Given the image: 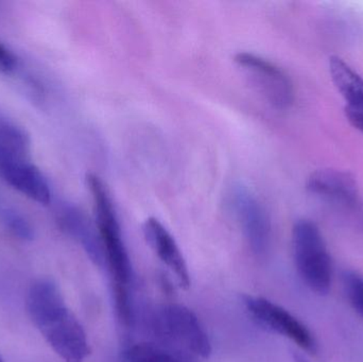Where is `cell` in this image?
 Instances as JSON below:
<instances>
[{"mask_svg": "<svg viewBox=\"0 0 363 362\" xmlns=\"http://www.w3.org/2000/svg\"><path fill=\"white\" fill-rule=\"evenodd\" d=\"M27 310L32 322L65 362H83L91 354L86 333L68 310L57 285L40 278L30 287Z\"/></svg>", "mask_w": 363, "mask_h": 362, "instance_id": "1", "label": "cell"}, {"mask_svg": "<svg viewBox=\"0 0 363 362\" xmlns=\"http://www.w3.org/2000/svg\"><path fill=\"white\" fill-rule=\"evenodd\" d=\"M95 210L96 227L104 249L106 265L113 280V293L118 318L128 321L132 318L130 284L132 282V265L121 234V225L112 198L104 181L94 174L86 176Z\"/></svg>", "mask_w": 363, "mask_h": 362, "instance_id": "2", "label": "cell"}, {"mask_svg": "<svg viewBox=\"0 0 363 362\" xmlns=\"http://www.w3.org/2000/svg\"><path fill=\"white\" fill-rule=\"evenodd\" d=\"M292 252L303 283L317 295H328L334 278V264L315 222L306 219L296 222L292 229Z\"/></svg>", "mask_w": 363, "mask_h": 362, "instance_id": "3", "label": "cell"}, {"mask_svg": "<svg viewBox=\"0 0 363 362\" xmlns=\"http://www.w3.org/2000/svg\"><path fill=\"white\" fill-rule=\"evenodd\" d=\"M153 329L169 344L207 358L211 353L208 335L192 310L181 304H165L155 310Z\"/></svg>", "mask_w": 363, "mask_h": 362, "instance_id": "4", "label": "cell"}, {"mask_svg": "<svg viewBox=\"0 0 363 362\" xmlns=\"http://www.w3.org/2000/svg\"><path fill=\"white\" fill-rule=\"evenodd\" d=\"M226 204L233 213L250 248L257 256L268 252L271 242L270 221L251 191L241 184L233 185L226 193Z\"/></svg>", "mask_w": 363, "mask_h": 362, "instance_id": "5", "label": "cell"}, {"mask_svg": "<svg viewBox=\"0 0 363 362\" xmlns=\"http://www.w3.org/2000/svg\"><path fill=\"white\" fill-rule=\"evenodd\" d=\"M243 303L247 312L260 324L298 346L301 350L311 354L318 351V342L311 329L292 315L289 310L281 307L262 297L245 295Z\"/></svg>", "mask_w": 363, "mask_h": 362, "instance_id": "6", "label": "cell"}, {"mask_svg": "<svg viewBox=\"0 0 363 362\" xmlns=\"http://www.w3.org/2000/svg\"><path fill=\"white\" fill-rule=\"evenodd\" d=\"M235 62L247 72L267 99L277 108H287L294 102V91L289 77L272 62L251 52H238Z\"/></svg>", "mask_w": 363, "mask_h": 362, "instance_id": "7", "label": "cell"}, {"mask_svg": "<svg viewBox=\"0 0 363 362\" xmlns=\"http://www.w3.org/2000/svg\"><path fill=\"white\" fill-rule=\"evenodd\" d=\"M57 221L60 229L82 247L96 266L104 267L106 265L97 227H94L80 208L74 204L62 203L57 210Z\"/></svg>", "mask_w": 363, "mask_h": 362, "instance_id": "8", "label": "cell"}, {"mask_svg": "<svg viewBox=\"0 0 363 362\" xmlns=\"http://www.w3.org/2000/svg\"><path fill=\"white\" fill-rule=\"evenodd\" d=\"M144 234L159 259L176 276L182 288H189L190 276L187 264L172 234L157 218L147 219L144 225Z\"/></svg>", "mask_w": 363, "mask_h": 362, "instance_id": "9", "label": "cell"}, {"mask_svg": "<svg viewBox=\"0 0 363 362\" xmlns=\"http://www.w3.org/2000/svg\"><path fill=\"white\" fill-rule=\"evenodd\" d=\"M0 174L11 187L29 199L43 205H47L50 202L51 193L48 182L33 162H16L1 165Z\"/></svg>", "mask_w": 363, "mask_h": 362, "instance_id": "10", "label": "cell"}, {"mask_svg": "<svg viewBox=\"0 0 363 362\" xmlns=\"http://www.w3.org/2000/svg\"><path fill=\"white\" fill-rule=\"evenodd\" d=\"M309 191L328 201L354 205L358 199V185L349 172L321 169L313 172L307 183Z\"/></svg>", "mask_w": 363, "mask_h": 362, "instance_id": "11", "label": "cell"}, {"mask_svg": "<svg viewBox=\"0 0 363 362\" xmlns=\"http://www.w3.org/2000/svg\"><path fill=\"white\" fill-rule=\"evenodd\" d=\"M330 72L335 86L347 102L345 111L363 114V78L341 57H332Z\"/></svg>", "mask_w": 363, "mask_h": 362, "instance_id": "12", "label": "cell"}, {"mask_svg": "<svg viewBox=\"0 0 363 362\" xmlns=\"http://www.w3.org/2000/svg\"><path fill=\"white\" fill-rule=\"evenodd\" d=\"M32 161L27 132L0 112V165Z\"/></svg>", "mask_w": 363, "mask_h": 362, "instance_id": "13", "label": "cell"}, {"mask_svg": "<svg viewBox=\"0 0 363 362\" xmlns=\"http://www.w3.org/2000/svg\"><path fill=\"white\" fill-rule=\"evenodd\" d=\"M0 223L12 235L23 242L33 239L34 230L27 218L0 196Z\"/></svg>", "mask_w": 363, "mask_h": 362, "instance_id": "14", "label": "cell"}, {"mask_svg": "<svg viewBox=\"0 0 363 362\" xmlns=\"http://www.w3.org/2000/svg\"><path fill=\"white\" fill-rule=\"evenodd\" d=\"M125 362H183V357L152 344H136L125 353Z\"/></svg>", "mask_w": 363, "mask_h": 362, "instance_id": "15", "label": "cell"}, {"mask_svg": "<svg viewBox=\"0 0 363 362\" xmlns=\"http://www.w3.org/2000/svg\"><path fill=\"white\" fill-rule=\"evenodd\" d=\"M341 278L350 305L363 321V274L354 270H345Z\"/></svg>", "mask_w": 363, "mask_h": 362, "instance_id": "16", "label": "cell"}, {"mask_svg": "<svg viewBox=\"0 0 363 362\" xmlns=\"http://www.w3.org/2000/svg\"><path fill=\"white\" fill-rule=\"evenodd\" d=\"M19 68V61L15 53L0 42V74L14 76Z\"/></svg>", "mask_w": 363, "mask_h": 362, "instance_id": "17", "label": "cell"}, {"mask_svg": "<svg viewBox=\"0 0 363 362\" xmlns=\"http://www.w3.org/2000/svg\"><path fill=\"white\" fill-rule=\"evenodd\" d=\"M294 362H309L307 361L306 357L303 356L302 354H298V353H294Z\"/></svg>", "mask_w": 363, "mask_h": 362, "instance_id": "18", "label": "cell"}, {"mask_svg": "<svg viewBox=\"0 0 363 362\" xmlns=\"http://www.w3.org/2000/svg\"><path fill=\"white\" fill-rule=\"evenodd\" d=\"M183 362H194L191 361H189V359L185 358V357H183Z\"/></svg>", "mask_w": 363, "mask_h": 362, "instance_id": "19", "label": "cell"}, {"mask_svg": "<svg viewBox=\"0 0 363 362\" xmlns=\"http://www.w3.org/2000/svg\"><path fill=\"white\" fill-rule=\"evenodd\" d=\"M0 362H4V358H2L1 355H0Z\"/></svg>", "mask_w": 363, "mask_h": 362, "instance_id": "20", "label": "cell"}]
</instances>
